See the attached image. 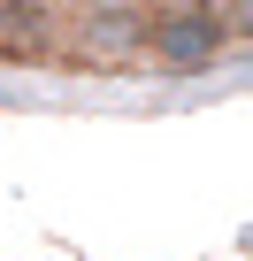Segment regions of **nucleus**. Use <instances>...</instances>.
I'll list each match as a JSON object with an SVG mask.
<instances>
[{"label": "nucleus", "mask_w": 253, "mask_h": 261, "mask_svg": "<svg viewBox=\"0 0 253 261\" xmlns=\"http://www.w3.org/2000/svg\"><path fill=\"white\" fill-rule=\"evenodd\" d=\"M222 23H230V46H253V0H222Z\"/></svg>", "instance_id": "3"}, {"label": "nucleus", "mask_w": 253, "mask_h": 261, "mask_svg": "<svg viewBox=\"0 0 253 261\" xmlns=\"http://www.w3.org/2000/svg\"><path fill=\"white\" fill-rule=\"evenodd\" d=\"M230 54V23H222V0H161L146 8V62L169 77H200Z\"/></svg>", "instance_id": "1"}, {"label": "nucleus", "mask_w": 253, "mask_h": 261, "mask_svg": "<svg viewBox=\"0 0 253 261\" xmlns=\"http://www.w3.org/2000/svg\"><path fill=\"white\" fill-rule=\"evenodd\" d=\"M69 46L92 69H123V62H146V8H123V0H100L69 23Z\"/></svg>", "instance_id": "2"}]
</instances>
